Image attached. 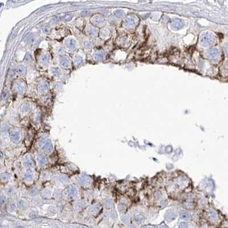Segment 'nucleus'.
<instances>
[{"label": "nucleus", "instance_id": "f257e3e1", "mask_svg": "<svg viewBox=\"0 0 228 228\" xmlns=\"http://www.w3.org/2000/svg\"><path fill=\"white\" fill-rule=\"evenodd\" d=\"M4 202V198L3 197H0V204H2Z\"/></svg>", "mask_w": 228, "mask_h": 228}, {"label": "nucleus", "instance_id": "f03ea898", "mask_svg": "<svg viewBox=\"0 0 228 228\" xmlns=\"http://www.w3.org/2000/svg\"><path fill=\"white\" fill-rule=\"evenodd\" d=\"M2 158V154L0 152V159H1Z\"/></svg>", "mask_w": 228, "mask_h": 228}]
</instances>
